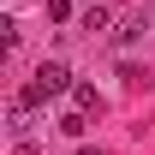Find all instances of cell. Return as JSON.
<instances>
[{
    "mask_svg": "<svg viewBox=\"0 0 155 155\" xmlns=\"http://www.w3.org/2000/svg\"><path fill=\"white\" fill-rule=\"evenodd\" d=\"M60 131H66V137H84V131H90V114H84V107L60 114Z\"/></svg>",
    "mask_w": 155,
    "mask_h": 155,
    "instance_id": "7a4b0ae2",
    "label": "cell"
},
{
    "mask_svg": "<svg viewBox=\"0 0 155 155\" xmlns=\"http://www.w3.org/2000/svg\"><path fill=\"white\" fill-rule=\"evenodd\" d=\"M137 36H143V18H137V12H131V18H125V24H119V30H114V42H137Z\"/></svg>",
    "mask_w": 155,
    "mask_h": 155,
    "instance_id": "5b68a950",
    "label": "cell"
},
{
    "mask_svg": "<svg viewBox=\"0 0 155 155\" xmlns=\"http://www.w3.org/2000/svg\"><path fill=\"white\" fill-rule=\"evenodd\" d=\"M60 90H72V72H66L60 60H42V66H36V78L18 90V107H42V101H48V96H60Z\"/></svg>",
    "mask_w": 155,
    "mask_h": 155,
    "instance_id": "6da1fadb",
    "label": "cell"
},
{
    "mask_svg": "<svg viewBox=\"0 0 155 155\" xmlns=\"http://www.w3.org/2000/svg\"><path fill=\"white\" fill-rule=\"evenodd\" d=\"M72 101H78V107H84V114H101V96H96V90H90V84H72Z\"/></svg>",
    "mask_w": 155,
    "mask_h": 155,
    "instance_id": "277c9868",
    "label": "cell"
},
{
    "mask_svg": "<svg viewBox=\"0 0 155 155\" xmlns=\"http://www.w3.org/2000/svg\"><path fill=\"white\" fill-rule=\"evenodd\" d=\"M48 18H54V24H66V18H72V0H48Z\"/></svg>",
    "mask_w": 155,
    "mask_h": 155,
    "instance_id": "8992f818",
    "label": "cell"
},
{
    "mask_svg": "<svg viewBox=\"0 0 155 155\" xmlns=\"http://www.w3.org/2000/svg\"><path fill=\"white\" fill-rule=\"evenodd\" d=\"M107 24H114V12H107V6H84V30H90V36H96V30H107Z\"/></svg>",
    "mask_w": 155,
    "mask_h": 155,
    "instance_id": "3957f363",
    "label": "cell"
},
{
    "mask_svg": "<svg viewBox=\"0 0 155 155\" xmlns=\"http://www.w3.org/2000/svg\"><path fill=\"white\" fill-rule=\"evenodd\" d=\"M78 155H101V149H78Z\"/></svg>",
    "mask_w": 155,
    "mask_h": 155,
    "instance_id": "52a82bcc",
    "label": "cell"
}]
</instances>
